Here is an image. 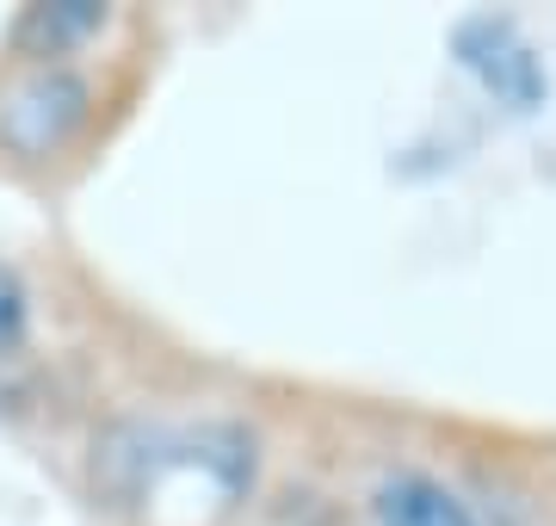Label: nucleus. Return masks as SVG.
Here are the masks:
<instances>
[{
    "mask_svg": "<svg viewBox=\"0 0 556 526\" xmlns=\"http://www.w3.org/2000/svg\"><path fill=\"white\" fill-rule=\"evenodd\" d=\"M87 112H93V87L68 62H38L0 93V142L25 162H50L80 137Z\"/></svg>",
    "mask_w": 556,
    "mask_h": 526,
    "instance_id": "f257e3e1",
    "label": "nucleus"
},
{
    "mask_svg": "<svg viewBox=\"0 0 556 526\" xmlns=\"http://www.w3.org/2000/svg\"><path fill=\"white\" fill-rule=\"evenodd\" d=\"M457 50H464V62H470L507 105H532L538 100L544 75H538V57L514 38V25H501V20L464 25V32H457Z\"/></svg>",
    "mask_w": 556,
    "mask_h": 526,
    "instance_id": "f03ea898",
    "label": "nucleus"
},
{
    "mask_svg": "<svg viewBox=\"0 0 556 526\" xmlns=\"http://www.w3.org/2000/svg\"><path fill=\"white\" fill-rule=\"evenodd\" d=\"M371 508H378V526H482L457 489H445L439 477H420V471L390 477L371 496Z\"/></svg>",
    "mask_w": 556,
    "mask_h": 526,
    "instance_id": "7ed1b4c3",
    "label": "nucleus"
},
{
    "mask_svg": "<svg viewBox=\"0 0 556 526\" xmlns=\"http://www.w3.org/2000/svg\"><path fill=\"white\" fill-rule=\"evenodd\" d=\"M100 32H105V7L75 0V7H38V13H25L20 43H25V50H38V57L50 62V57H68L75 43L100 38Z\"/></svg>",
    "mask_w": 556,
    "mask_h": 526,
    "instance_id": "20e7f679",
    "label": "nucleus"
},
{
    "mask_svg": "<svg viewBox=\"0 0 556 526\" xmlns=\"http://www.w3.org/2000/svg\"><path fill=\"white\" fill-rule=\"evenodd\" d=\"M25 335V285L13 266H0V353H13Z\"/></svg>",
    "mask_w": 556,
    "mask_h": 526,
    "instance_id": "39448f33",
    "label": "nucleus"
}]
</instances>
